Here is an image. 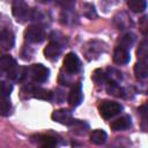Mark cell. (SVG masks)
Segmentation results:
<instances>
[{
    "label": "cell",
    "mask_w": 148,
    "mask_h": 148,
    "mask_svg": "<svg viewBox=\"0 0 148 148\" xmlns=\"http://www.w3.org/2000/svg\"><path fill=\"white\" fill-rule=\"evenodd\" d=\"M60 52H61V47H60L59 43H57V42L49 43L46 45V47L44 49V56L49 60H56V59H58Z\"/></svg>",
    "instance_id": "9c48e42d"
},
{
    "label": "cell",
    "mask_w": 148,
    "mask_h": 148,
    "mask_svg": "<svg viewBox=\"0 0 148 148\" xmlns=\"http://www.w3.org/2000/svg\"><path fill=\"white\" fill-rule=\"evenodd\" d=\"M134 40H135V37L132 32H127L125 34L121 39H120V46L125 47V49H130L133 44H134Z\"/></svg>",
    "instance_id": "d6986e66"
},
{
    "label": "cell",
    "mask_w": 148,
    "mask_h": 148,
    "mask_svg": "<svg viewBox=\"0 0 148 148\" xmlns=\"http://www.w3.org/2000/svg\"><path fill=\"white\" fill-rule=\"evenodd\" d=\"M136 56L140 60H147L148 59V39H143L136 50Z\"/></svg>",
    "instance_id": "ac0fdd59"
},
{
    "label": "cell",
    "mask_w": 148,
    "mask_h": 148,
    "mask_svg": "<svg viewBox=\"0 0 148 148\" xmlns=\"http://www.w3.org/2000/svg\"><path fill=\"white\" fill-rule=\"evenodd\" d=\"M113 61L118 65L127 64L130 61V53H128L127 49H125L120 45L118 47H116V50L113 52Z\"/></svg>",
    "instance_id": "8fae6325"
},
{
    "label": "cell",
    "mask_w": 148,
    "mask_h": 148,
    "mask_svg": "<svg viewBox=\"0 0 148 148\" xmlns=\"http://www.w3.org/2000/svg\"><path fill=\"white\" fill-rule=\"evenodd\" d=\"M108 92H109L110 95H114V96H117V97L124 96V94H123V89L118 86L117 82H109Z\"/></svg>",
    "instance_id": "ffe728a7"
},
{
    "label": "cell",
    "mask_w": 148,
    "mask_h": 148,
    "mask_svg": "<svg viewBox=\"0 0 148 148\" xmlns=\"http://www.w3.org/2000/svg\"><path fill=\"white\" fill-rule=\"evenodd\" d=\"M64 69L68 74H76L81 69V61L77 56L73 52H69L64 58Z\"/></svg>",
    "instance_id": "3957f363"
},
{
    "label": "cell",
    "mask_w": 148,
    "mask_h": 148,
    "mask_svg": "<svg viewBox=\"0 0 148 148\" xmlns=\"http://www.w3.org/2000/svg\"><path fill=\"white\" fill-rule=\"evenodd\" d=\"M15 67H16V61H15V59L13 57L5 54V56H2L0 58V68H1L2 72L8 73Z\"/></svg>",
    "instance_id": "5bb4252c"
},
{
    "label": "cell",
    "mask_w": 148,
    "mask_h": 148,
    "mask_svg": "<svg viewBox=\"0 0 148 148\" xmlns=\"http://www.w3.org/2000/svg\"><path fill=\"white\" fill-rule=\"evenodd\" d=\"M131 126V117L130 116H123L120 118H117L110 124L111 130L113 131H124Z\"/></svg>",
    "instance_id": "7c38bea8"
},
{
    "label": "cell",
    "mask_w": 148,
    "mask_h": 148,
    "mask_svg": "<svg viewBox=\"0 0 148 148\" xmlns=\"http://www.w3.org/2000/svg\"><path fill=\"white\" fill-rule=\"evenodd\" d=\"M121 109H123V106L119 103L113 102V101H103L98 106L101 116L105 119H110V118L114 117L116 114H118L121 111Z\"/></svg>",
    "instance_id": "6da1fadb"
},
{
    "label": "cell",
    "mask_w": 148,
    "mask_h": 148,
    "mask_svg": "<svg viewBox=\"0 0 148 148\" xmlns=\"http://www.w3.org/2000/svg\"><path fill=\"white\" fill-rule=\"evenodd\" d=\"M10 112V102L8 96H2L1 101V116H8Z\"/></svg>",
    "instance_id": "7402d4cb"
},
{
    "label": "cell",
    "mask_w": 148,
    "mask_h": 148,
    "mask_svg": "<svg viewBox=\"0 0 148 148\" xmlns=\"http://www.w3.org/2000/svg\"><path fill=\"white\" fill-rule=\"evenodd\" d=\"M12 12H13V15L16 17V20L21 22H23L30 16L29 7L23 0H14L12 6Z\"/></svg>",
    "instance_id": "277c9868"
},
{
    "label": "cell",
    "mask_w": 148,
    "mask_h": 148,
    "mask_svg": "<svg viewBox=\"0 0 148 148\" xmlns=\"http://www.w3.org/2000/svg\"><path fill=\"white\" fill-rule=\"evenodd\" d=\"M56 3L65 9H71L75 5V0H54Z\"/></svg>",
    "instance_id": "cb8c5ba5"
},
{
    "label": "cell",
    "mask_w": 148,
    "mask_h": 148,
    "mask_svg": "<svg viewBox=\"0 0 148 148\" xmlns=\"http://www.w3.org/2000/svg\"><path fill=\"white\" fill-rule=\"evenodd\" d=\"M1 89H2V96H9L12 90H13V86L6 81L1 82Z\"/></svg>",
    "instance_id": "4316f807"
},
{
    "label": "cell",
    "mask_w": 148,
    "mask_h": 148,
    "mask_svg": "<svg viewBox=\"0 0 148 148\" xmlns=\"http://www.w3.org/2000/svg\"><path fill=\"white\" fill-rule=\"evenodd\" d=\"M31 141L34 143H37L42 147H45V148H51V147H54L57 146L58 141L54 136L52 135H45V134H38V135H32L31 136Z\"/></svg>",
    "instance_id": "52a82bcc"
},
{
    "label": "cell",
    "mask_w": 148,
    "mask_h": 148,
    "mask_svg": "<svg viewBox=\"0 0 148 148\" xmlns=\"http://www.w3.org/2000/svg\"><path fill=\"white\" fill-rule=\"evenodd\" d=\"M0 42H1V46L3 50H9L14 46V34L10 30L7 29H2L1 34H0Z\"/></svg>",
    "instance_id": "30bf717a"
},
{
    "label": "cell",
    "mask_w": 148,
    "mask_h": 148,
    "mask_svg": "<svg viewBox=\"0 0 148 148\" xmlns=\"http://www.w3.org/2000/svg\"><path fill=\"white\" fill-rule=\"evenodd\" d=\"M51 118H52V120L60 123V124H64V125H71L75 120L72 117V112L67 109H60V110L53 111L51 114Z\"/></svg>",
    "instance_id": "8992f818"
},
{
    "label": "cell",
    "mask_w": 148,
    "mask_h": 148,
    "mask_svg": "<svg viewBox=\"0 0 148 148\" xmlns=\"http://www.w3.org/2000/svg\"><path fill=\"white\" fill-rule=\"evenodd\" d=\"M28 74L34 82L40 83V82L46 81V79L49 77L50 71L42 64H35L30 68H28Z\"/></svg>",
    "instance_id": "7a4b0ae2"
},
{
    "label": "cell",
    "mask_w": 148,
    "mask_h": 148,
    "mask_svg": "<svg viewBox=\"0 0 148 148\" xmlns=\"http://www.w3.org/2000/svg\"><path fill=\"white\" fill-rule=\"evenodd\" d=\"M90 141L95 145H102L106 141V133L102 130H95L90 134Z\"/></svg>",
    "instance_id": "e0dca14e"
},
{
    "label": "cell",
    "mask_w": 148,
    "mask_h": 148,
    "mask_svg": "<svg viewBox=\"0 0 148 148\" xmlns=\"http://www.w3.org/2000/svg\"><path fill=\"white\" fill-rule=\"evenodd\" d=\"M134 74L138 79H147L148 77V61L139 60L134 65Z\"/></svg>",
    "instance_id": "4fadbf2b"
},
{
    "label": "cell",
    "mask_w": 148,
    "mask_h": 148,
    "mask_svg": "<svg viewBox=\"0 0 148 148\" xmlns=\"http://www.w3.org/2000/svg\"><path fill=\"white\" fill-rule=\"evenodd\" d=\"M91 79H92L97 84L104 83V82H106V80H108L106 74H104V72H103L102 69H96V71L92 73Z\"/></svg>",
    "instance_id": "44dd1931"
},
{
    "label": "cell",
    "mask_w": 148,
    "mask_h": 148,
    "mask_svg": "<svg viewBox=\"0 0 148 148\" xmlns=\"http://www.w3.org/2000/svg\"><path fill=\"white\" fill-rule=\"evenodd\" d=\"M128 8L134 13H141L146 9L147 2L146 0H127Z\"/></svg>",
    "instance_id": "2e32d148"
},
{
    "label": "cell",
    "mask_w": 148,
    "mask_h": 148,
    "mask_svg": "<svg viewBox=\"0 0 148 148\" xmlns=\"http://www.w3.org/2000/svg\"><path fill=\"white\" fill-rule=\"evenodd\" d=\"M82 101V88H81V83L80 82H76L71 91H69V95H68V103L69 105L72 106H77Z\"/></svg>",
    "instance_id": "ba28073f"
},
{
    "label": "cell",
    "mask_w": 148,
    "mask_h": 148,
    "mask_svg": "<svg viewBox=\"0 0 148 148\" xmlns=\"http://www.w3.org/2000/svg\"><path fill=\"white\" fill-rule=\"evenodd\" d=\"M40 2H49V0H39Z\"/></svg>",
    "instance_id": "83f0119b"
},
{
    "label": "cell",
    "mask_w": 148,
    "mask_h": 148,
    "mask_svg": "<svg viewBox=\"0 0 148 148\" xmlns=\"http://www.w3.org/2000/svg\"><path fill=\"white\" fill-rule=\"evenodd\" d=\"M24 37L30 43H40L45 38V32L43 28L38 25H30L24 31Z\"/></svg>",
    "instance_id": "5b68a950"
},
{
    "label": "cell",
    "mask_w": 148,
    "mask_h": 148,
    "mask_svg": "<svg viewBox=\"0 0 148 148\" xmlns=\"http://www.w3.org/2000/svg\"><path fill=\"white\" fill-rule=\"evenodd\" d=\"M139 29L141 34L148 36V15H145L139 20Z\"/></svg>",
    "instance_id": "603a6c76"
},
{
    "label": "cell",
    "mask_w": 148,
    "mask_h": 148,
    "mask_svg": "<svg viewBox=\"0 0 148 148\" xmlns=\"http://www.w3.org/2000/svg\"><path fill=\"white\" fill-rule=\"evenodd\" d=\"M139 111H140V113H141V116H142L143 123L147 124V126H148V101L139 109Z\"/></svg>",
    "instance_id": "d4e9b609"
},
{
    "label": "cell",
    "mask_w": 148,
    "mask_h": 148,
    "mask_svg": "<svg viewBox=\"0 0 148 148\" xmlns=\"http://www.w3.org/2000/svg\"><path fill=\"white\" fill-rule=\"evenodd\" d=\"M83 8H84V15L87 17H89V18L96 17V12H95L94 6H91V5H84Z\"/></svg>",
    "instance_id": "484cf974"
},
{
    "label": "cell",
    "mask_w": 148,
    "mask_h": 148,
    "mask_svg": "<svg viewBox=\"0 0 148 148\" xmlns=\"http://www.w3.org/2000/svg\"><path fill=\"white\" fill-rule=\"evenodd\" d=\"M31 96L38 99H44V101H50L52 98V92L50 90H46L44 88H39V87H32L31 90Z\"/></svg>",
    "instance_id": "9a60e30c"
}]
</instances>
